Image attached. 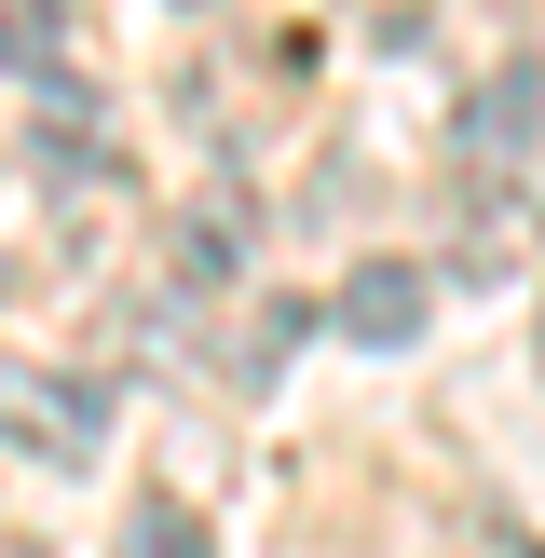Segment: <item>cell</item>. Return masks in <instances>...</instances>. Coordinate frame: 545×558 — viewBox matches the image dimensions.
<instances>
[{"label":"cell","mask_w":545,"mask_h":558,"mask_svg":"<svg viewBox=\"0 0 545 558\" xmlns=\"http://www.w3.org/2000/svg\"><path fill=\"white\" fill-rule=\"evenodd\" d=\"M532 136H545V69H532V54H491V82L463 96L450 150L477 163V178H518V163H532Z\"/></svg>","instance_id":"cell-1"},{"label":"cell","mask_w":545,"mask_h":558,"mask_svg":"<svg viewBox=\"0 0 545 558\" xmlns=\"http://www.w3.org/2000/svg\"><path fill=\"white\" fill-rule=\"evenodd\" d=\"M423 314H436V272H423V259H354L341 300H327V327H341L354 354H409Z\"/></svg>","instance_id":"cell-2"},{"label":"cell","mask_w":545,"mask_h":558,"mask_svg":"<svg viewBox=\"0 0 545 558\" xmlns=\"http://www.w3.org/2000/svg\"><path fill=\"white\" fill-rule=\"evenodd\" d=\"M96 423H109V396H96V381H41V368H27V381H0V436H27L41 463H82V450H96Z\"/></svg>","instance_id":"cell-3"},{"label":"cell","mask_w":545,"mask_h":558,"mask_svg":"<svg viewBox=\"0 0 545 558\" xmlns=\"http://www.w3.org/2000/svg\"><path fill=\"white\" fill-rule=\"evenodd\" d=\"M0 69H27V82L69 69V0H0Z\"/></svg>","instance_id":"cell-4"},{"label":"cell","mask_w":545,"mask_h":558,"mask_svg":"<svg viewBox=\"0 0 545 558\" xmlns=\"http://www.w3.org/2000/svg\"><path fill=\"white\" fill-rule=\"evenodd\" d=\"M232 259H245V218H232V205H191V218H178V287H218Z\"/></svg>","instance_id":"cell-5"},{"label":"cell","mask_w":545,"mask_h":558,"mask_svg":"<svg viewBox=\"0 0 545 558\" xmlns=\"http://www.w3.org/2000/svg\"><path fill=\"white\" fill-rule=\"evenodd\" d=\"M123 558H218V545H205V518H191V505H164V490H150V505H123Z\"/></svg>","instance_id":"cell-6"},{"label":"cell","mask_w":545,"mask_h":558,"mask_svg":"<svg viewBox=\"0 0 545 558\" xmlns=\"http://www.w3.org/2000/svg\"><path fill=\"white\" fill-rule=\"evenodd\" d=\"M300 341H314V314H300V300H259V314H245V381H272Z\"/></svg>","instance_id":"cell-7"}]
</instances>
